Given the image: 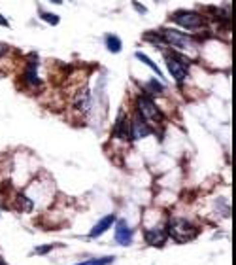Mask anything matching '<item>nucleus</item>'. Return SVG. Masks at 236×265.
Segmentation results:
<instances>
[{
	"label": "nucleus",
	"instance_id": "1",
	"mask_svg": "<svg viewBox=\"0 0 236 265\" xmlns=\"http://www.w3.org/2000/svg\"><path fill=\"white\" fill-rule=\"evenodd\" d=\"M168 235L176 241V243H189V241H193L195 237L199 235V230L195 228L191 222H187L183 218H174L170 223H168Z\"/></svg>",
	"mask_w": 236,
	"mask_h": 265
},
{
	"label": "nucleus",
	"instance_id": "2",
	"mask_svg": "<svg viewBox=\"0 0 236 265\" xmlns=\"http://www.w3.org/2000/svg\"><path fill=\"white\" fill-rule=\"evenodd\" d=\"M136 104H138V114H140V118H142L150 127L151 125L157 127L159 123H163V114H161V110L155 106V102H153V99H151L150 95L138 97Z\"/></svg>",
	"mask_w": 236,
	"mask_h": 265
},
{
	"label": "nucleus",
	"instance_id": "3",
	"mask_svg": "<svg viewBox=\"0 0 236 265\" xmlns=\"http://www.w3.org/2000/svg\"><path fill=\"white\" fill-rule=\"evenodd\" d=\"M166 59V66H168V72L172 74V78L176 80L178 84H181L183 80H187V66H189V61L185 57H181L179 53L172 51V53H165Z\"/></svg>",
	"mask_w": 236,
	"mask_h": 265
},
{
	"label": "nucleus",
	"instance_id": "4",
	"mask_svg": "<svg viewBox=\"0 0 236 265\" xmlns=\"http://www.w3.org/2000/svg\"><path fill=\"white\" fill-rule=\"evenodd\" d=\"M170 19L174 23H178L179 27L183 29H201L202 23H204V17H202L199 12H191V10H178L170 15Z\"/></svg>",
	"mask_w": 236,
	"mask_h": 265
},
{
	"label": "nucleus",
	"instance_id": "5",
	"mask_svg": "<svg viewBox=\"0 0 236 265\" xmlns=\"http://www.w3.org/2000/svg\"><path fill=\"white\" fill-rule=\"evenodd\" d=\"M161 36L165 38V44H170L174 48L178 50H189V48H195L197 42H195L193 36H187L179 30H174V29H161L159 30Z\"/></svg>",
	"mask_w": 236,
	"mask_h": 265
},
{
	"label": "nucleus",
	"instance_id": "6",
	"mask_svg": "<svg viewBox=\"0 0 236 265\" xmlns=\"http://www.w3.org/2000/svg\"><path fill=\"white\" fill-rule=\"evenodd\" d=\"M151 131L153 129L140 118V114H136L134 118H132V122H130V138H136V140L146 138V136L151 135Z\"/></svg>",
	"mask_w": 236,
	"mask_h": 265
},
{
	"label": "nucleus",
	"instance_id": "7",
	"mask_svg": "<svg viewBox=\"0 0 236 265\" xmlns=\"http://www.w3.org/2000/svg\"><path fill=\"white\" fill-rule=\"evenodd\" d=\"M112 133H114V136L121 138V140H129L130 138V122H129V118L125 116V112H119Z\"/></svg>",
	"mask_w": 236,
	"mask_h": 265
},
{
	"label": "nucleus",
	"instance_id": "8",
	"mask_svg": "<svg viewBox=\"0 0 236 265\" xmlns=\"http://www.w3.org/2000/svg\"><path fill=\"white\" fill-rule=\"evenodd\" d=\"M36 68H38V57L36 59L30 57L29 63H27V68H25V74H23L25 84H29V86H40V80H38Z\"/></svg>",
	"mask_w": 236,
	"mask_h": 265
},
{
	"label": "nucleus",
	"instance_id": "9",
	"mask_svg": "<svg viewBox=\"0 0 236 265\" xmlns=\"http://www.w3.org/2000/svg\"><path fill=\"white\" fill-rule=\"evenodd\" d=\"M114 223H115V216H114V214L104 216V218H102L101 222L97 223V225H95L93 230L89 231V237H91V239H95V237H101L102 233H106V231L110 230V228H112Z\"/></svg>",
	"mask_w": 236,
	"mask_h": 265
},
{
	"label": "nucleus",
	"instance_id": "10",
	"mask_svg": "<svg viewBox=\"0 0 236 265\" xmlns=\"http://www.w3.org/2000/svg\"><path fill=\"white\" fill-rule=\"evenodd\" d=\"M115 241L119 244H129L132 241V233H130L125 220H119L117 225H115Z\"/></svg>",
	"mask_w": 236,
	"mask_h": 265
},
{
	"label": "nucleus",
	"instance_id": "11",
	"mask_svg": "<svg viewBox=\"0 0 236 265\" xmlns=\"http://www.w3.org/2000/svg\"><path fill=\"white\" fill-rule=\"evenodd\" d=\"M166 237H168V231L166 228H155V230H148L146 231V241L153 246H157V244H163L166 241Z\"/></svg>",
	"mask_w": 236,
	"mask_h": 265
},
{
	"label": "nucleus",
	"instance_id": "12",
	"mask_svg": "<svg viewBox=\"0 0 236 265\" xmlns=\"http://www.w3.org/2000/svg\"><path fill=\"white\" fill-rule=\"evenodd\" d=\"M74 106L81 110V112H87L89 106H91V93H89V89H79L78 95H76V99H74Z\"/></svg>",
	"mask_w": 236,
	"mask_h": 265
},
{
	"label": "nucleus",
	"instance_id": "13",
	"mask_svg": "<svg viewBox=\"0 0 236 265\" xmlns=\"http://www.w3.org/2000/svg\"><path fill=\"white\" fill-rule=\"evenodd\" d=\"M134 55H136V59H138V61H142L144 65H148V66H150L151 70L155 72V74H157L159 78H161V76H163V72H161V68H159V66L155 65V63H153V61H151V59L148 57V55H146V53H142V51H136Z\"/></svg>",
	"mask_w": 236,
	"mask_h": 265
},
{
	"label": "nucleus",
	"instance_id": "14",
	"mask_svg": "<svg viewBox=\"0 0 236 265\" xmlns=\"http://www.w3.org/2000/svg\"><path fill=\"white\" fill-rule=\"evenodd\" d=\"M121 40L117 38L115 34H108L106 36V48H108V51H112V53H119L121 51Z\"/></svg>",
	"mask_w": 236,
	"mask_h": 265
},
{
	"label": "nucleus",
	"instance_id": "15",
	"mask_svg": "<svg viewBox=\"0 0 236 265\" xmlns=\"http://www.w3.org/2000/svg\"><path fill=\"white\" fill-rule=\"evenodd\" d=\"M114 261L112 256H104V258H95L89 259V261H83V263H76V265H110Z\"/></svg>",
	"mask_w": 236,
	"mask_h": 265
},
{
	"label": "nucleus",
	"instance_id": "16",
	"mask_svg": "<svg viewBox=\"0 0 236 265\" xmlns=\"http://www.w3.org/2000/svg\"><path fill=\"white\" fill-rule=\"evenodd\" d=\"M40 17H42L45 23H50V25H59V15L57 14H48V12H40Z\"/></svg>",
	"mask_w": 236,
	"mask_h": 265
},
{
	"label": "nucleus",
	"instance_id": "17",
	"mask_svg": "<svg viewBox=\"0 0 236 265\" xmlns=\"http://www.w3.org/2000/svg\"><path fill=\"white\" fill-rule=\"evenodd\" d=\"M148 87H151V89H153L151 93H157V95H161L163 91H165V86H163V84H159L157 80H151L150 84H148Z\"/></svg>",
	"mask_w": 236,
	"mask_h": 265
},
{
	"label": "nucleus",
	"instance_id": "18",
	"mask_svg": "<svg viewBox=\"0 0 236 265\" xmlns=\"http://www.w3.org/2000/svg\"><path fill=\"white\" fill-rule=\"evenodd\" d=\"M132 6H134V10L138 12V14H146L148 10H146V6H142V4H138L136 0H132Z\"/></svg>",
	"mask_w": 236,
	"mask_h": 265
},
{
	"label": "nucleus",
	"instance_id": "19",
	"mask_svg": "<svg viewBox=\"0 0 236 265\" xmlns=\"http://www.w3.org/2000/svg\"><path fill=\"white\" fill-rule=\"evenodd\" d=\"M53 248V244H48V246H42V248H36V254H45V252H50Z\"/></svg>",
	"mask_w": 236,
	"mask_h": 265
},
{
	"label": "nucleus",
	"instance_id": "20",
	"mask_svg": "<svg viewBox=\"0 0 236 265\" xmlns=\"http://www.w3.org/2000/svg\"><path fill=\"white\" fill-rule=\"evenodd\" d=\"M0 25H2V27H10L8 19H6V17H2V15H0Z\"/></svg>",
	"mask_w": 236,
	"mask_h": 265
},
{
	"label": "nucleus",
	"instance_id": "21",
	"mask_svg": "<svg viewBox=\"0 0 236 265\" xmlns=\"http://www.w3.org/2000/svg\"><path fill=\"white\" fill-rule=\"evenodd\" d=\"M4 53H6V46H4V44H0V57H2Z\"/></svg>",
	"mask_w": 236,
	"mask_h": 265
},
{
	"label": "nucleus",
	"instance_id": "22",
	"mask_svg": "<svg viewBox=\"0 0 236 265\" xmlns=\"http://www.w3.org/2000/svg\"><path fill=\"white\" fill-rule=\"evenodd\" d=\"M53 4H63V0H51Z\"/></svg>",
	"mask_w": 236,
	"mask_h": 265
},
{
	"label": "nucleus",
	"instance_id": "23",
	"mask_svg": "<svg viewBox=\"0 0 236 265\" xmlns=\"http://www.w3.org/2000/svg\"><path fill=\"white\" fill-rule=\"evenodd\" d=\"M0 265H6V261H2V258H0Z\"/></svg>",
	"mask_w": 236,
	"mask_h": 265
}]
</instances>
